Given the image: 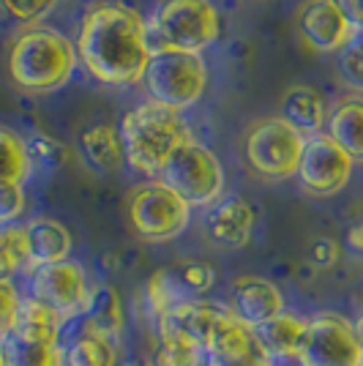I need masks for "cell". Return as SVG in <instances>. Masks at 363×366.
Wrapping results in <instances>:
<instances>
[{"label": "cell", "instance_id": "1", "mask_svg": "<svg viewBox=\"0 0 363 366\" xmlns=\"http://www.w3.org/2000/svg\"><path fill=\"white\" fill-rule=\"evenodd\" d=\"M148 25L126 3H99L82 19L76 55L99 82L136 85L151 61Z\"/></svg>", "mask_w": 363, "mask_h": 366}, {"label": "cell", "instance_id": "2", "mask_svg": "<svg viewBox=\"0 0 363 366\" xmlns=\"http://www.w3.org/2000/svg\"><path fill=\"white\" fill-rule=\"evenodd\" d=\"M76 46L63 33L33 25L9 49V74L19 91L44 96L61 91L76 69Z\"/></svg>", "mask_w": 363, "mask_h": 366}, {"label": "cell", "instance_id": "3", "mask_svg": "<svg viewBox=\"0 0 363 366\" xmlns=\"http://www.w3.org/2000/svg\"><path fill=\"white\" fill-rule=\"evenodd\" d=\"M121 139L129 167L153 178L164 169L178 145L189 139V129L175 109L145 102L123 115Z\"/></svg>", "mask_w": 363, "mask_h": 366}, {"label": "cell", "instance_id": "4", "mask_svg": "<svg viewBox=\"0 0 363 366\" xmlns=\"http://www.w3.org/2000/svg\"><path fill=\"white\" fill-rule=\"evenodd\" d=\"M142 85L153 104L181 112L202 99L208 88V66L199 52L153 46Z\"/></svg>", "mask_w": 363, "mask_h": 366}, {"label": "cell", "instance_id": "5", "mask_svg": "<svg viewBox=\"0 0 363 366\" xmlns=\"http://www.w3.org/2000/svg\"><path fill=\"white\" fill-rule=\"evenodd\" d=\"M222 33V19L211 0H159L153 11L151 36L156 46L202 52Z\"/></svg>", "mask_w": 363, "mask_h": 366}, {"label": "cell", "instance_id": "6", "mask_svg": "<svg viewBox=\"0 0 363 366\" xmlns=\"http://www.w3.org/2000/svg\"><path fill=\"white\" fill-rule=\"evenodd\" d=\"M159 181L192 208H211L224 192V167L211 148L189 137L169 156L164 169L159 172Z\"/></svg>", "mask_w": 363, "mask_h": 366}, {"label": "cell", "instance_id": "7", "mask_svg": "<svg viewBox=\"0 0 363 366\" xmlns=\"http://www.w3.org/2000/svg\"><path fill=\"white\" fill-rule=\"evenodd\" d=\"M303 145L306 137L301 132L276 115V118H262L249 129L243 139V156L252 172L259 178L273 183L289 181L298 175Z\"/></svg>", "mask_w": 363, "mask_h": 366}, {"label": "cell", "instance_id": "8", "mask_svg": "<svg viewBox=\"0 0 363 366\" xmlns=\"http://www.w3.org/2000/svg\"><path fill=\"white\" fill-rule=\"evenodd\" d=\"M192 205L161 181L136 186L129 197V222L148 244H166L186 232L192 222Z\"/></svg>", "mask_w": 363, "mask_h": 366}, {"label": "cell", "instance_id": "9", "mask_svg": "<svg viewBox=\"0 0 363 366\" xmlns=\"http://www.w3.org/2000/svg\"><path fill=\"white\" fill-rule=\"evenodd\" d=\"M298 366H361L363 347L355 320L339 312H314L306 317Z\"/></svg>", "mask_w": 363, "mask_h": 366}, {"label": "cell", "instance_id": "10", "mask_svg": "<svg viewBox=\"0 0 363 366\" xmlns=\"http://www.w3.org/2000/svg\"><path fill=\"white\" fill-rule=\"evenodd\" d=\"M91 292L93 285L88 279V271L74 259L28 271V298H36L39 304L49 306L55 315H61L66 325L71 320H82Z\"/></svg>", "mask_w": 363, "mask_h": 366}, {"label": "cell", "instance_id": "11", "mask_svg": "<svg viewBox=\"0 0 363 366\" xmlns=\"http://www.w3.org/2000/svg\"><path fill=\"white\" fill-rule=\"evenodd\" d=\"M355 162L342 151L325 132L306 137L301 164H298V181L301 189L312 197H333L339 194L352 178Z\"/></svg>", "mask_w": 363, "mask_h": 366}, {"label": "cell", "instance_id": "12", "mask_svg": "<svg viewBox=\"0 0 363 366\" xmlns=\"http://www.w3.org/2000/svg\"><path fill=\"white\" fill-rule=\"evenodd\" d=\"M232 320H235V315L229 312L227 304L194 298V301H186L178 309H172L164 317H159L153 322V331L156 336L186 339V342L197 345L199 350H205Z\"/></svg>", "mask_w": 363, "mask_h": 366}, {"label": "cell", "instance_id": "13", "mask_svg": "<svg viewBox=\"0 0 363 366\" xmlns=\"http://www.w3.org/2000/svg\"><path fill=\"white\" fill-rule=\"evenodd\" d=\"M298 33L314 52L339 55L358 36V28L336 0H303L298 9Z\"/></svg>", "mask_w": 363, "mask_h": 366}, {"label": "cell", "instance_id": "14", "mask_svg": "<svg viewBox=\"0 0 363 366\" xmlns=\"http://www.w3.org/2000/svg\"><path fill=\"white\" fill-rule=\"evenodd\" d=\"M229 312L235 315V320L259 331L265 322L279 317L287 306H284V292L279 290V285H273L265 276H238L229 285Z\"/></svg>", "mask_w": 363, "mask_h": 366}, {"label": "cell", "instance_id": "15", "mask_svg": "<svg viewBox=\"0 0 363 366\" xmlns=\"http://www.w3.org/2000/svg\"><path fill=\"white\" fill-rule=\"evenodd\" d=\"M202 366H276L268 347L259 342V334L232 320L202 350Z\"/></svg>", "mask_w": 363, "mask_h": 366}, {"label": "cell", "instance_id": "16", "mask_svg": "<svg viewBox=\"0 0 363 366\" xmlns=\"http://www.w3.org/2000/svg\"><path fill=\"white\" fill-rule=\"evenodd\" d=\"M254 222H257V214H254L249 199L224 197L208 208V214H205V232L219 246L241 249V246L252 241Z\"/></svg>", "mask_w": 363, "mask_h": 366}, {"label": "cell", "instance_id": "17", "mask_svg": "<svg viewBox=\"0 0 363 366\" xmlns=\"http://www.w3.org/2000/svg\"><path fill=\"white\" fill-rule=\"evenodd\" d=\"M25 238H28V259H31L28 271L71 259L74 238H71L69 227L63 222H58V219H49V216L31 219L25 224Z\"/></svg>", "mask_w": 363, "mask_h": 366}, {"label": "cell", "instance_id": "18", "mask_svg": "<svg viewBox=\"0 0 363 366\" xmlns=\"http://www.w3.org/2000/svg\"><path fill=\"white\" fill-rule=\"evenodd\" d=\"M331 109L325 104V96L312 85H289L282 96V112L279 118L298 129L303 137L319 134L328 126Z\"/></svg>", "mask_w": 363, "mask_h": 366}, {"label": "cell", "instance_id": "19", "mask_svg": "<svg viewBox=\"0 0 363 366\" xmlns=\"http://www.w3.org/2000/svg\"><path fill=\"white\" fill-rule=\"evenodd\" d=\"M123 325H126V309H123L121 292L112 285H93L91 301L82 312V328L118 342Z\"/></svg>", "mask_w": 363, "mask_h": 366}, {"label": "cell", "instance_id": "20", "mask_svg": "<svg viewBox=\"0 0 363 366\" xmlns=\"http://www.w3.org/2000/svg\"><path fill=\"white\" fill-rule=\"evenodd\" d=\"M325 134L347 153L349 159L363 164V96L342 99L328 115Z\"/></svg>", "mask_w": 363, "mask_h": 366}, {"label": "cell", "instance_id": "21", "mask_svg": "<svg viewBox=\"0 0 363 366\" xmlns=\"http://www.w3.org/2000/svg\"><path fill=\"white\" fill-rule=\"evenodd\" d=\"M63 328H66V322L61 315H55L49 306L25 295L11 339L22 342V345H61Z\"/></svg>", "mask_w": 363, "mask_h": 366}, {"label": "cell", "instance_id": "22", "mask_svg": "<svg viewBox=\"0 0 363 366\" xmlns=\"http://www.w3.org/2000/svg\"><path fill=\"white\" fill-rule=\"evenodd\" d=\"M79 148L85 153L88 164L99 172H118L126 164L121 129L112 123H93L79 134Z\"/></svg>", "mask_w": 363, "mask_h": 366}, {"label": "cell", "instance_id": "23", "mask_svg": "<svg viewBox=\"0 0 363 366\" xmlns=\"http://www.w3.org/2000/svg\"><path fill=\"white\" fill-rule=\"evenodd\" d=\"M257 334H259V342L273 355V361L295 364L298 361V352H301L303 336H306V317H301L298 312H287L284 309L279 317L265 322Z\"/></svg>", "mask_w": 363, "mask_h": 366}, {"label": "cell", "instance_id": "24", "mask_svg": "<svg viewBox=\"0 0 363 366\" xmlns=\"http://www.w3.org/2000/svg\"><path fill=\"white\" fill-rule=\"evenodd\" d=\"M142 301L148 309V317H153V322H156L159 317L169 315L172 309H178L186 301H194V298H189L183 292V287L178 285V279L172 276L169 268H159L148 276L145 290H142Z\"/></svg>", "mask_w": 363, "mask_h": 366}, {"label": "cell", "instance_id": "25", "mask_svg": "<svg viewBox=\"0 0 363 366\" xmlns=\"http://www.w3.org/2000/svg\"><path fill=\"white\" fill-rule=\"evenodd\" d=\"M66 366H118V342L79 328L66 345Z\"/></svg>", "mask_w": 363, "mask_h": 366}, {"label": "cell", "instance_id": "26", "mask_svg": "<svg viewBox=\"0 0 363 366\" xmlns=\"http://www.w3.org/2000/svg\"><path fill=\"white\" fill-rule=\"evenodd\" d=\"M31 175L28 145L11 129L0 126V186H22Z\"/></svg>", "mask_w": 363, "mask_h": 366}, {"label": "cell", "instance_id": "27", "mask_svg": "<svg viewBox=\"0 0 363 366\" xmlns=\"http://www.w3.org/2000/svg\"><path fill=\"white\" fill-rule=\"evenodd\" d=\"M28 238L25 224H0V282H14L16 274H28Z\"/></svg>", "mask_w": 363, "mask_h": 366}, {"label": "cell", "instance_id": "28", "mask_svg": "<svg viewBox=\"0 0 363 366\" xmlns=\"http://www.w3.org/2000/svg\"><path fill=\"white\" fill-rule=\"evenodd\" d=\"M169 271L178 279V285H181L189 298H205L216 287V268L211 262L183 259V262H175Z\"/></svg>", "mask_w": 363, "mask_h": 366}, {"label": "cell", "instance_id": "29", "mask_svg": "<svg viewBox=\"0 0 363 366\" xmlns=\"http://www.w3.org/2000/svg\"><path fill=\"white\" fill-rule=\"evenodd\" d=\"M6 355H9V366H66L63 345H22L9 339Z\"/></svg>", "mask_w": 363, "mask_h": 366}, {"label": "cell", "instance_id": "30", "mask_svg": "<svg viewBox=\"0 0 363 366\" xmlns=\"http://www.w3.org/2000/svg\"><path fill=\"white\" fill-rule=\"evenodd\" d=\"M202 350L186 339L172 336H156V350H153L151 366H202Z\"/></svg>", "mask_w": 363, "mask_h": 366}, {"label": "cell", "instance_id": "31", "mask_svg": "<svg viewBox=\"0 0 363 366\" xmlns=\"http://www.w3.org/2000/svg\"><path fill=\"white\" fill-rule=\"evenodd\" d=\"M339 74L342 82L347 85L352 93L363 96V39L355 36L342 52H339Z\"/></svg>", "mask_w": 363, "mask_h": 366}, {"label": "cell", "instance_id": "32", "mask_svg": "<svg viewBox=\"0 0 363 366\" xmlns=\"http://www.w3.org/2000/svg\"><path fill=\"white\" fill-rule=\"evenodd\" d=\"M25 145H28V156H31V167L39 164L44 172L58 169L66 159V148L49 134H33L31 139H25Z\"/></svg>", "mask_w": 363, "mask_h": 366}, {"label": "cell", "instance_id": "33", "mask_svg": "<svg viewBox=\"0 0 363 366\" xmlns=\"http://www.w3.org/2000/svg\"><path fill=\"white\" fill-rule=\"evenodd\" d=\"M22 301H25V295H19V287L14 282H0V342L3 345L14 334Z\"/></svg>", "mask_w": 363, "mask_h": 366}, {"label": "cell", "instance_id": "34", "mask_svg": "<svg viewBox=\"0 0 363 366\" xmlns=\"http://www.w3.org/2000/svg\"><path fill=\"white\" fill-rule=\"evenodd\" d=\"M58 6V0H0V9L6 14L22 22V25H33L41 16H46Z\"/></svg>", "mask_w": 363, "mask_h": 366}, {"label": "cell", "instance_id": "35", "mask_svg": "<svg viewBox=\"0 0 363 366\" xmlns=\"http://www.w3.org/2000/svg\"><path fill=\"white\" fill-rule=\"evenodd\" d=\"M25 189L22 186H0V224H14L25 214Z\"/></svg>", "mask_w": 363, "mask_h": 366}, {"label": "cell", "instance_id": "36", "mask_svg": "<svg viewBox=\"0 0 363 366\" xmlns=\"http://www.w3.org/2000/svg\"><path fill=\"white\" fill-rule=\"evenodd\" d=\"M339 257H342V246L336 244L333 238H314L309 244V262L319 271L333 268L339 262Z\"/></svg>", "mask_w": 363, "mask_h": 366}, {"label": "cell", "instance_id": "37", "mask_svg": "<svg viewBox=\"0 0 363 366\" xmlns=\"http://www.w3.org/2000/svg\"><path fill=\"white\" fill-rule=\"evenodd\" d=\"M355 28H363V0H336Z\"/></svg>", "mask_w": 363, "mask_h": 366}, {"label": "cell", "instance_id": "38", "mask_svg": "<svg viewBox=\"0 0 363 366\" xmlns=\"http://www.w3.org/2000/svg\"><path fill=\"white\" fill-rule=\"evenodd\" d=\"M347 246L352 249V252H358V254H363V222H358V224H352L347 232Z\"/></svg>", "mask_w": 363, "mask_h": 366}, {"label": "cell", "instance_id": "39", "mask_svg": "<svg viewBox=\"0 0 363 366\" xmlns=\"http://www.w3.org/2000/svg\"><path fill=\"white\" fill-rule=\"evenodd\" d=\"M355 331H358V339H361V347H363V312L355 317Z\"/></svg>", "mask_w": 363, "mask_h": 366}, {"label": "cell", "instance_id": "40", "mask_svg": "<svg viewBox=\"0 0 363 366\" xmlns=\"http://www.w3.org/2000/svg\"><path fill=\"white\" fill-rule=\"evenodd\" d=\"M0 366H9V355H6V345L0 342Z\"/></svg>", "mask_w": 363, "mask_h": 366}, {"label": "cell", "instance_id": "41", "mask_svg": "<svg viewBox=\"0 0 363 366\" xmlns=\"http://www.w3.org/2000/svg\"><path fill=\"white\" fill-rule=\"evenodd\" d=\"M118 366H151V364H145V361H134V358H131V361H123V364H118Z\"/></svg>", "mask_w": 363, "mask_h": 366}, {"label": "cell", "instance_id": "42", "mask_svg": "<svg viewBox=\"0 0 363 366\" xmlns=\"http://www.w3.org/2000/svg\"><path fill=\"white\" fill-rule=\"evenodd\" d=\"M361 366H363V364H361Z\"/></svg>", "mask_w": 363, "mask_h": 366}]
</instances>
